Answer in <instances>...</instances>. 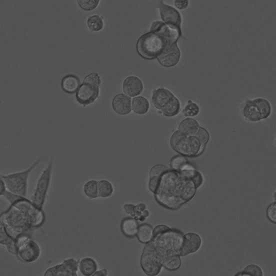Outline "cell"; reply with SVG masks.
Segmentation results:
<instances>
[{
	"label": "cell",
	"instance_id": "1",
	"mask_svg": "<svg viewBox=\"0 0 276 276\" xmlns=\"http://www.w3.org/2000/svg\"><path fill=\"white\" fill-rule=\"evenodd\" d=\"M200 175L194 168L177 172L169 170L153 179V192L156 202L168 210H176L190 201L199 188Z\"/></svg>",
	"mask_w": 276,
	"mask_h": 276
},
{
	"label": "cell",
	"instance_id": "2",
	"mask_svg": "<svg viewBox=\"0 0 276 276\" xmlns=\"http://www.w3.org/2000/svg\"><path fill=\"white\" fill-rule=\"evenodd\" d=\"M184 236L180 230L171 228L166 225L160 224L154 229L153 238L150 242L163 260L166 252L178 253L182 244Z\"/></svg>",
	"mask_w": 276,
	"mask_h": 276
},
{
	"label": "cell",
	"instance_id": "3",
	"mask_svg": "<svg viewBox=\"0 0 276 276\" xmlns=\"http://www.w3.org/2000/svg\"><path fill=\"white\" fill-rule=\"evenodd\" d=\"M44 156H40L28 168L8 174H2L8 190L13 194L27 198L30 176L32 172L44 160Z\"/></svg>",
	"mask_w": 276,
	"mask_h": 276
},
{
	"label": "cell",
	"instance_id": "4",
	"mask_svg": "<svg viewBox=\"0 0 276 276\" xmlns=\"http://www.w3.org/2000/svg\"><path fill=\"white\" fill-rule=\"evenodd\" d=\"M167 46L169 45L160 36L149 31L138 39L136 50L143 59L152 60L157 59Z\"/></svg>",
	"mask_w": 276,
	"mask_h": 276
},
{
	"label": "cell",
	"instance_id": "5",
	"mask_svg": "<svg viewBox=\"0 0 276 276\" xmlns=\"http://www.w3.org/2000/svg\"><path fill=\"white\" fill-rule=\"evenodd\" d=\"M170 143L172 148L186 157L199 156L204 152L206 148L198 140L196 134L188 136L178 130L172 134Z\"/></svg>",
	"mask_w": 276,
	"mask_h": 276
},
{
	"label": "cell",
	"instance_id": "6",
	"mask_svg": "<svg viewBox=\"0 0 276 276\" xmlns=\"http://www.w3.org/2000/svg\"><path fill=\"white\" fill-rule=\"evenodd\" d=\"M101 84L102 80L98 74H88L76 93V100L84 107L92 104L99 98Z\"/></svg>",
	"mask_w": 276,
	"mask_h": 276
},
{
	"label": "cell",
	"instance_id": "7",
	"mask_svg": "<svg viewBox=\"0 0 276 276\" xmlns=\"http://www.w3.org/2000/svg\"><path fill=\"white\" fill-rule=\"evenodd\" d=\"M52 164L53 162L52 160L41 172L36 184L34 186L30 200L34 206L40 210H44L48 193L49 192L52 179Z\"/></svg>",
	"mask_w": 276,
	"mask_h": 276
},
{
	"label": "cell",
	"instance_id": "8",
	"mask_svg": "<svg viewBox=\"0 0 276 276\" xmlns=\"http://www.w3.org/2000/svg\"><path fill=\"white\" fill-rule=\"evenodd\" d=\"M140 265L147 276H158L162 271V260L150 242L143 248Z\"/></svg>",
	"mask_w": 276,
	"mask_h": 276
},
{
	"label": "cell",
	"instance_id": "9",
	"mask_svg": "<svg viewBox=\"0 0 276 276\" xmlns=\"http://www.w3.org/2000/svg\"><path fill=\"white\" fill-rule=\"evenodd\" d=\"M150 31L158 34L168 45L178 43L182 36V29L168 26L162 20H156L152 24Z\"/></svg>",
	"mask_w": 276,
	"mask_h": 276
},
{
	"label": "cell",
	"instance_id": "10",
	"mask_svg": "<svg viewBox=\"0 0 276 276\" xmlns=\"http://www.w3.org/2000/svg\"><path fill=\"white\" fill-rule=\"evenodd\" d=\"M80 260L69 258L62 264L48 269L44 276H78Z\"/></svg>",
	"mask_w": 276,
	"mask_h": 276
},
{
	"label": "cell",
	"instance_id": "11",
	"mask_svg": "<svg viewBox=\"0 0 276 276\" xmlns=\"http://www.w3.org/2000/svg\"><path fill=\"white\" fill-rule=\"evenodd\" d=\"M158 10L162 22L164 24L182 29V18L178 10L174 6L164 4L162 1L158 4Z\"/></svg>",
	"mask_w": 276,
	"mask_h": 276
},
{
	"label": "cell",
	"instance_id": "12",
	"mask_svg": "<svg viewBox=\"0 0 276 276\" xmlns=\"http://www.w3.org/2000/svg\"><path fill=\"white\" fill-rule=\"evenodd\" d=\"M181 58V50L176 43L166 46L156 60L162 66L169 68L176 66Z\"/></svg>",
	"mask_w": 276,
	"mask_h": 276
},
{
	"label": "cell",
	"instance_id": "13",
	"mask_svg": "<svg viewBox=\"0 0 276 276\" xmlns=\"http://www.w3.org/2000/svg\"><path fill=\"white\" fill-rule=\"evenodd\" d=\"M202 245V240L200 234L194 232L184 234L182 244L178 254L181 257L196 253Z\"/></svg>",
	"mask_w": 276,
	"mask_h": 276
},
{
	"label": "cell",
	"instance_id": "14",
	"mask_svg": "<svg viewBox=\"0 0 276 276\" xmlns=\"http://www.w3.org/2000/svg\"><path fill=\"white\" fill-rule=\"evenodd\" d=\"M144 89L142 81L135 76H130L124 80L122 90L124 94L129 98H136L140 95Z\"/></svg>",
	"mask_w": 276,
	"mask_h": 276
},
{
	"label": "cell",
	"instance_id": "15",
	"mask_svg": "<svg viewBox=\"0 0 276 276\" xmlns=\"http://www.w3.org/2000/svg\"><path fill=\"white\" fill-rule=\"evenodd\" d=\"M175 96L169 89L163 86L154 90L151 101L154 107L160 112L162 108Z\"/></svg>",
	"mask_w": 276,
	"mask_h": 276
},
{
	"label": "cell",
	"instance_id": "16",
	"mask_svg": "<svg viewBox=\"0 0 276 276\" xmlns=\"http://www.w3.org/2000/svg\"><path fill=\"white\" fill-rule=\"evenodd\" d=\"M112 106L116 114L126 116L132 112V100L124 94H117L112 100Z\"/></svg>",
	"mask_w": 276,
	"mask_h": 276
},
{
	"label": "cell",
	"instance_id": "17",
	"mask_svg": "<svg viewBox=\"0 0 276 276\" xmlns=\"http://www.w3.org/2000/svg\"><path fill=\"white\" fill-rule=\"evenodd\" d=\"M40 254L39 246L32 240L26 241L19 250V256L23 260L31 262L38 259Z\"/></svg>",
	"mask_w": 276,
	"mask_h": 276
},
{
	"label": "cell",
	"instance_id": "18",
	"mask_svg": "<svg viewBox=\"0 0 276 276\" xmlns=\"http://www.w3.org/2000/svg\"><path fill=\"white\" fill-rule=\"evenodd\" d=\"M80 85V78L74 74H69L62 79L60 86L62 90L66 94H73L76 93Z\"/></svg>",
	"mask_w": 276,
	"mask_h": 276
},
{
	"label": "cell",
	"instance_id": "19",
	"mask_svg": "<svg viewBox=\"0 0 276 276\" xmlns=\"http://www.w3.org/2000/svg\"><path fill=\"white\" fill-rule=\"evenodd\" d=\"M181 256L178 253L168 252L164 254L162 266L169 272H176L182 266V260Z\"/></svg>",
	"mask_w": 276,
	"mask_h": 276
},
{
	"label": "cell",
	"instance_id": "20",
	"mask_svg": "<svg viewBox=\"0 0 276 276\" xmlns=\"http://www.w3.org/2000/svg\"><path fill=\"white\" fill-rule=\"evenodd\" d=\"M98 269V263L94 258L86 257L80 260L78 270L82 276H92Z\"/></svg>",
	"mask_w": 276,
	"mask_h": 276
},
{
	"label": "cell",
	"instance_id": "21",
	"mask_svg": "<svg viewBox=\"0 0 276 276\" xmlns=\"http://www.w3.org/2000/svg\"><path fill=\"white\" fill-rule=\"evenodd\" d=\"M245 120L250 122H256L262 120L259 110L252 100H246L243 110Z\"/></svg>",
	"mask_w": 276,
	"mask_h": 276
},
{
	"label": "cell",
	"instance_id": "22",
	"mask_svg": "<svg viewBox=\"0 0 276 276\" xmlns=\"http://www.w3.org/2000/svg\"><path fill=\"white\" fill-rule=\"evenodd\" d=\"M139 224L134 218H126L122 220L120 230L122 234L126 238H134L136 237Z\"/></svg>",
	"mask_w": 276,
	"mask_h": 276
},
{
	"label": "cell",
	"instance_id": "23",
	"mask_svg": "<svg viewBox=\"0 0 276 276\" xmlns=\"http://www.w3.org/2000/svg\"><path fill=\"white\" fill-rule=\"evenodd\" d=\"M200 128L198 122L192 118H186L182 120L178 126V130L188 136L196 135Z\"/></svg>",
	"mask_w": 276,
	"mask_h": 276
},
{
	"label": "cell",
	"instance_id": "24",
	"mask_svg": "<svg viewBox=\"0 0 276 276\" xmlns=\"http://www.w3.org/2000/svg\"><path fill=\"white\" fill-rule=\"evenodd\" d=\"M154 229V227L148 224L139 225L136 238L140 243L146 245L152 240Z\"/></svg>",
	"mask_w": 276,
	"mask_h": 276
},
{
	"label": "cell",
	"instance_id": "25",
	"mask_svg": "<svg viewBox=\"0 0 276 276\" xmlns=\"http://www.w3.org/2000/svg\"><path fill=\"white\" fill-rule=\"evenodd\" d=\"M181 111V102L174 96L172 98L160 112L164 116L167 117H174L178 115Z\"/></svg>",
	"mask_w": 276,
	"mask_h": 276
},
{
	"label": "cell",
	"instance_id": "26",
	"mask_svg": "<svg viewBox=\"0 0 276 276\" xmlns=\"http://www.w3.org/2000/svg\"><path fill=\"white\" fill-rule=\"evenodd\" d=\"M150 104L148 100L142 96H138L132 101V111L136 114L144 115L146 114L150 110Z\"/></svg>",
	"mask_w": 276,
	"mask_h": 276
},
{
	"label": "cell",
	"instance_id": "27",
	"mask_svg": "<svg viewBox=\"0 0 276 276\" xmlns=\"http://www.w3.org/2000/svg\"><path fill=\"white\" fill-rule=\"evenodd\" d=\"M252 100L259 110L262 120L268 119L272 113V106L270 102L264 98H257Z\"/></svg>",
	"mask_w": 276,
	"mask_h": 276
},
{
	"label": "cell",
	"instance_id": "28",
	"mask_svg": "<svg viewBox=\"0 0 276 276\" xmlns=\"http://www.w3.org/2000/svg\"><path fill=\"white\" fill-rule=\"evenodd\" d=\"M88 30L92 32H99L102 30L104 23V18L99 15H94L89 16L86 20Z\"/></svg>",
	"mask_w": 276,
	"mask_h": 276
},
{
	"label": "cell",
	"instance_id": "29",
	"mask_svg": "<svg viewBox=\"0 0 276 276\" xmlns=\"http://www.w3.org/2000/svg\"><path fill=\"white\" fill-rule=\"evenodd\" d=\"M98 196L108 198L112 196L114 192L113 185L108 180H102L98 182Z\"/></svg>",
	"mask_w": 276,
	"mask_h": 276
},
{
	"label": "cell",
	"instance_id": "30",
	"mask_svg": "<svg viewBox=\"0 0 276 276\" xmlns=\"http://www.w3.org/2000/svg\"><path fill=\"white\" fill-rule=\"evenodd\" d=\"M189 164L187 158L182 155L174 156L170 162L171 170L177 172L183 170Z\"/></svg>",
	"mask_w": 276,
	"mask_h": 276
},
{
	"label": "cell",
	"instance_id": "31",
	"mask_svg": "<svg viewBox=\"0 0 276 276\" xmlns=\"http://www.w3.org/2000/svg\"><path fill=\"white\" fill-rule=\"evenodd\" d=\"M200 112V107L197 103L189 100L182 110V114L187 118L197 116Z\"/></svg>",
	"mask_w": 276,
	"mask_h": 276
},
{
	"label": "cell",
	"instance_id": "32",
	"mask_svg": "<svg viewBox=\"0 0 276 276\" xmlns=\"http://www.w3.org/2000/svg\"><path fill=\"white\" fill-rule=\"evenodd\" d=\"M84 191L85 195L90 198H98V182L90 180L84 185Z\"/></svg>",
	"mask_w": 276,
	"mask_h": 276
},
{
	"label": "cell",
	"instance_id": "33",
	"mask_svg": "<svg viewBox=\"0 0 276 276\" xmlns=\"http://www.w3.org/2000/svg\"><path fill=\"white\" fill-rule=\"evenodd\" d=\"M100 1L96 0H78L77 3L80 8L85 11H92L98 8Z\"/></svg>",
	"mask_w": 276,
	"mask_h": 276
},
{
	"label": "cell",
	"instance_id": "34",
	"mask_svg": "<svg viewBox=\"0 0 276 276\" xmlns=\"http://www.w3.org/2000/svg\"><path fill=\"white\" fill-rule=\"evenodd\" d=\"M242 271L250 274L251 276H264V272L262 268L254 264L246 266Z\"/></svg>",
	"mask_w": 276,
	"mask_h": 276
},
{
	"label": "cell",
	"instance_id": "35",
	"mask_svg": "<svg viewBox=\"0 0 276 276\" xmlns=\"http://www.w3.org/2000/svg\"><path fill=\"white\" fill-rule=\"evenodd\" d=\"M198 140L204 146L208 144L210 140V135L208 131L204 128L200 126L198 133L196 134Z\"/></svg>",
	"mask_w": 276,
	"mask_h": 276
},
{
	"label": "cell",
	"instance_id": "36",
	"mask_svg": "<svg viewBox=\"0 0 276 276\" xmlns=\"http://www.w3.org/2000/svg\"><path fill=\"white\" fill-rule=\"evenodd\" d=\"M266 214L269 222L275 224H276V203L275 202L268 206Z\"/></svg>",
	"mask_w": 276,
	"mask_h": 276
},
{
	"label": "cell",
	"instance_id": "37",
	"mask_svg": "<svg viewBox=\"0 0 276 276\" xmlns=\"http://www.w3.org/2000/svg\"><path fill=\"white\" fill-rule=\"evenodd\" d=\"M190 2L188 0H186V1H178L176 0L174 2V4L176 6V8L178 10H184L187 9L190 6Z\"/></svg>",
	"mask_w": 276,
	"mask_h": 276
},
{
	"label": "cell",
	"instance_id": "38",
	"mask_svg": "<svg viewBox=\"0 0 276 276\" xmlns=\"http://www.w3.org/2000/svg\"><path fill=\"white\" fill-rule=\"evenodd\" d=\"M8 191L6 184L1 176L0 177V197L4 198Z\"/></svg>",
	"mask_w": 276,
	"mask_h": 276
},
{
	"label": "cell",
	"instance_id": "39",
	"mask_svg": "<svg viewBox=\"0 0 276 276\" xmlns=\"http://www.w3.org/2000/svg\"><path fill=\"white\" fill-rule=\"evenodd\" d=\"M108 272L106 268H103L96 271L92 276H108Z\"/></svg>",
	"mask_w": 276,
	"mask_h": 276
},
{
	"label": "cell",
	"instance_id": "40",
	"mask_svg": "<svg viewBox=\"0 0 276 276\" xmlns=\"http://www.w3.org/2000/svg\"><path fill=\"white\" fill-rule=\"evenodd\" d=\"M234 276H251L246 273V272L242 270L236 273V274L234 275Z\"/></svg>",
	"mask_w": 276,
	"mask_h": 276
},
{
	"label": "cell",
	"instance_id": "41",
	"mask_svg": "<svg viewBox=\"0 0 276 276\" xmlns=\"http://www.w3.org/2000/svg\"><path fill=\"white\" fill-rule=\"evenodd\" d=\"M2 174H1V172H0V177L2 176Z\"/></svg>",
	"mask_w": 276,
	"mask_h": 276
}]
</instances>
